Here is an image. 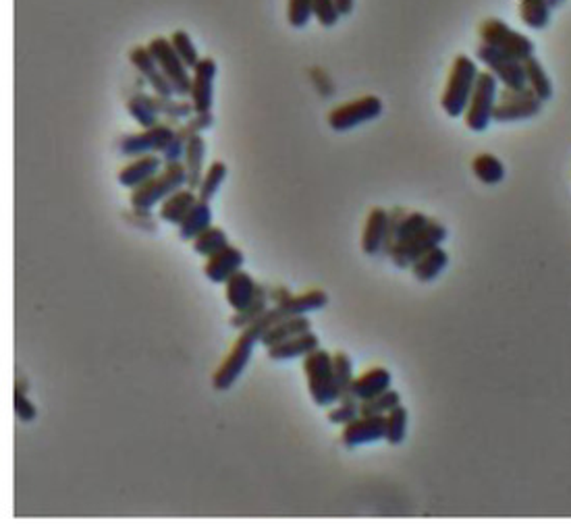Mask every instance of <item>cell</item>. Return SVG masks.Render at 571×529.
Here are the masks:
<instances>
[{
	"label": "cell",
	"instance_id": "cell-48",
	"mask_svg": "<svg viewBox=\"0 0 571 529\" xmlns=\"http://www.w3.org/2000/svg\"><path fill=\"white\" fill-rule=\"evenodd\" d=\"M548 3V6H551V9H555V6H561L563 3H566V0H546Z\"/></svg>",
	"mask_w": 571,
	"mask_h": 529
},
{
	"label": "cell",
	"instance_id": "cell-42",
	"mask_svg": "<svg viewBox=\"0 0 571 529\" xmlns=\"http://www.w3.org/2000/svg\"><path fill=\"white\" fill-rule=\"evenodd\" d=\"M312 5H314V19L322 27H332L339 24L341 15H339L335 0H312Z\"/></svg>",
	"mask_w": 571,
	"mask_h": 529
},
{
	"label": "cell",
	"instance_id": "cell-31",
	"mask_svg": "<svg viewBox=\"0 0 571 529\" xmlns=\"http://www.w3.org/2000/svg\"><path fill=\"white\" fill-rule=\"evenodd\" d=\"M269 301H271V289H266V285H260L258 282V291H256L254 301H251L243 311H235V316L231 318V326L237 330L248 328V326L254 324L258 318L269 309Z\"/></svg>",
	"mask_w": 571,
	"mask_h": 529
},
{
	"label": "cell",
	"instance_id": "cell-5",
	"mask_svg": "<svg viewBox=\"0 0 571 529\" xmlns=\"http://www.w3.org/2000/svg\"><path fill=\"white\" fill-rule=\"evenodd\" d=\"M478 35L482 44H488L501 50L505 54L516 56V59L522 63L537 53V46H534V42L530 38H526V35L516 32L513 27L505 24V21L497 17L484 19L478 27Z\"/></svg>",
	"mask_w": 571,
	"mask_h": 529
},
{
	"label": "cell",
	"instance_id": "cell-43",
	"mask_svg": "<svg viewBox=\"0 0 571 529\" xmlns=\"http://www.w3.org/2000/svg\"><path fill=\"white\" fill-rule=\"evenodd\" d=\"M428 222H430V216H426L424 212H408L399 227V233H397V241H406V239H409L411 235L420 233Z\"/></svg>",
	"mask_w": 571,
	"mask_h": 529
},
{
	"label": "cell",
	"instance_id": "cell-23",
	"mask_svg": "<svg viewBox=\"0 0 571 529\" xmlns=\"http://www.w3.org/2000/svg\"><path fill=\"white\" fill-rule=\"evenodd\" d=\"M206 140L202 135H193L190 142H187L183 164L187 171V187L193 191H198V187L202 183V177H204V162H206Z\"/></svg>",
	"mask_w": 571,
	"mask_h": 529
},
{
	"label": "cell",
	"instance_id": "cell-8",
	"mask_svg": "<svg viewBox=\"0 0 571 529\" xmlns=\"http://www.w3.org/2000/svg\"><path fill=\"white\" fill-rule=\"evenodd\" d=\"M385 106H382V100L379 96H361L356 100H349L341 106H335L329 113V127L332 132H349V129H356L364 122H370L374 119H379Z\"/></svg>",
	"mask_w": 571,
	"mask_h": 529
},
{
	"label": "cell",
	"instance_id": "cell-35",
	"mask_svg": "<svg viewBox=\"0 0 571 529\" xmlns=\"http://www.w3.org/2000/svg\"><path fill=\"white\" fill-rule=\"evenodd\" d=\"M401 405V395L397 390L389 388L385 393L376 395L368 401L359 403V416H387L389 411L399 407Z\"/></svg>",
	"mask_w": 571,
	"mask_h": 529
},
{
	"label": "cell",
	"instance_id": "cell-47",
	"mask_svg": "<svg viewBox=\"0 0 571 529\" xmlns=\"http://www.w3.org/2000/svg\"><path fill=\"white\" fill-rule=\"evenodd\" d=\"M335 5H337V11L341 17L351 15L353 9H356V0H335Z\"/></svg>",
	"mask_w": 571,
	"mask_h": 529
},
{
	"label": "cell",
	"instance_id": "cell-36",
	"mask_svg": "<svg viewBox=\"0 0 571 529\" xmlns=\"http://www.w3.org/2000/svg\"><path fill=\"white\" fill-rule=\"evenodd\" d=\"M408 436V409L399 405V407L391 409L385 416V440L389 445H401Z\"/></svg>",
	"mask_w": 571,
	"mask_h": 529
},
{
	"label": "cell",
	"instance_id": "cell-26",
	"mask_svg": "<svg viewBox=\"0 0 571 529\" xmlns=\"http://www.w3.org/2000/svg\"><path fill=\"white\" fill-rule=\"evenodd\" d=\"M208 227H212V208L211 201L198 200L196 206L190 210V214L185 216L179 224V237L183 241H193L200 233H204Z\"/></svg>",
	"mask_w": 571,
	"mask_h": 529
},
{
	"label": "cell",
	"instance_id": "cell-44",
	"mask_svg": "<svg viewBox=\"0 0 571 529\" xmlns=\"http://www.w3.org/2000/svg\"><path fill=\"white\" fill-rule=\"evenodd\" d=\"M408 210L401 208V206H395L391 212H389V227H387V239H385V248H382V253L385 256H389L393 250V245L397 243V233H399V227L403 219H406Z\"/></svg>",
	"mask_w": 571,
	"mask_h": 529
},
{
	"label": "cell",
	"instance_id": "cell-18",
	"mask_svg": "<svg viewBox=\"0 0 571 529\" xmlns=\"http://www.w3.org/2000/svg\"><path fill=\"white\" fill-rule=\"evenodd\" d=\"M387 227H389V212L385 208L376 206L366 216L364 230H361V250L366 256H379L385 248L387 239Z\"/></svg>",
	"mask_w": 571,
	"mask_h": 529
},
{
	"label": "cell",
	"instance_id": "cell-9",
	"mask_svg": "<svg viewBox=\"0 0 571 529\" xmlns=\"http://www.w3.org/2000/svg\"><path fill=\"white\" fill-rule=\"evenodd\" d=\"M476 59H478L487 71H490L497 77V82L507 90H522L527 88L526 85V69L524 63L516 59V56H509L501 53L488 44H482L476 48Z\"/></svg>",
	"mask_w": 571,
	"mask_h": 529
},
{
	"label": "cell",
	"instance_id": "cell-21",
	"mask_svg": "<svg viewBox=\"0 0 571 529\" xmlns=\"http://www.w3.org/2000/svg\"><path fill=\"white\" fill-rule=\"evenodd\" d=\"M198 191L190 190V187H181L179 191L166 198L161 208H158V219L169 222V224H181V220L190 214V210L196 206L198 201Z\"/></svg>",
	"mask_w": 571,
	"mask_h": 529
},
{
	"label": "cell",
	"instance_id": "cell-12",
	"mask_svg": "<svg viewBox=\"0 0 571 529\" xmlns=\"http://www.w3.org/2000/svg\"><path fill=\"white\" fill-rule=\"evenodd\" d=\"M256 345H258L256 340L245 337L243 332L237 337L225 361H222L212 376V387L216 390H229L237 380H240V376L245 372V367L250 364L251 355H254Z\"/></svg>",
	"mask_w": 571,
	"mask_h": 529
},
{
	"label": "cell",
	"instance_id": "cell-11",
	"mask_svg": "<svg viewBox=\"0 0 571 529\" xmlns=\"http://www.w3.org/2000/svg\"><path fill=\"white\" fill-rule=\"evenodd\" d=\"M177 127L171 125V122L161 121L158 125L150 129H142L140 133H129L119 142V150L123 156L127 158H137L143 154H158V152L166 150V146L172 142L175 137Z\"/></svg>",
	"mask_w": 571,
	"mask_h": 529
},
{
	"label": "cell",
	"instance_id": "cell-25",
	"mask_svg": "<svg viewBox=\"0 0 571 529\" xmlns=\"http://www.w3.org/2000/svg\"><path fill=\"white\" fill-rule=\"evenodd\" d=\"M449 266V253H447L440 245L432 248L430 251H426L422 258H418L414 264H411V274H414L416 280L420 282H432L443 274L445 268Z\"/></svg>",
	"mask_w": 571,
	"mask_h": 529
},
{
	"label": "cell",
	"instance_id": "cell-20",
	"mask_svg": "<svg viewBox=\"0 0 571 529\" xmlns=\"http://www.w3.org/2000/svg\"><path fill=\"white\" fill-rule=\"evenodd\" d=\"M320 347V338L314 335L312 330L301 332V335H295L291 338L283 340V343L269 347V358L274 361H287L295 358H306L308 353L316 351Z\"/></svg>",
	"mask_w": 571,
	"mask_h": 529
},
{
	"label": "cell",
	"instance_id": "cell-22",
	"mask_svg": "<svg viewBox=\"0 0 571 529\" xmlns=\"http://www.w3.org/2000/svg\"><path fill=\"white\" fill-rule=\"evenodd\" d=\"M256 291H258V282L254 280L251 274L243 270L235 272L233 277L225 282V297H227L229 306L235 311H243L245 308H248L250 303L254 301Z\"/></svg>",
	"mask_w": 571,
	"mask_h": 529
},
{
	"label": "cell",
	"instance_id": "cell-24",
	"mask_svg": "<svg viewBox=\"0 0 571 529\" xmlns=\"http://www.w3.org/2000/svg\"><path fill=\"white\" fill-rule=\"evenodd\" d=\"M308 330H312V322L308 320L306 314L289 316V318H283V320H279L274 326H271V328L264 332L260 345H264L266 349H269V347L283 343V340L291 338L295 335H301V332H308Z\"/></svg>",
	"mask_w": 571,
	"mask_h": 529
},
{
	"label": "cell",
	"instance_id": "cell-32",
	"mask_svg": "<svg viewBox=\"0 0 571 529\" xmlns=\"http://www.w3.org/2000/svg\"><path fill=\"white\" fill-rule=\"evenodd\" d=\"M551 13L546 0H519V17L530 30H545L551 24Z\"/></svg>",
	"mask_w": 571,
	"mask_h": 529
},
{
	"label": "cell",
	"instance_id": "cell-7",
	"mask_svg": "<svg viewBox=\"0 0 571 529\" xmlns=\"http://www.w3.org/2000/svg\"><path fill=\"white\" fill-rule=\"evenodd\" d=\"M148 48L152 56H154L158 67L164 73V77L169 79V83L172 85V92L179 98H190L192 93V73L190 67L181 61V56L172 50L171 40L164 38V35H156L148 42Z\"/></svg>",
	"mask_w": 571,
	"mask_h": 529
},
{
	"label": "cell",
	"instance_id": "cell-39",
	"mask_svg": "<svg viewBox=\"0 0 571 529\" xmlns=\"http://www.w3.org/2000/svg\"><path fill=\"white\" fill-rule=\"evenodd\" d=\"M359 416V401L353 395H347V397H341L339 401L332 405L330 411H329V422L330 424H337V426H345L353 422Z\"/></svg>",
	"mask_w": 571,
	"mask_h": 529
},
{
	"label": "cell",
	"instance_id": "cell-14",
	"mask_svg": "<svg viewBox=\"0 0 571 529\" xmlns=\"http://www.w3.org/2000/svg\"><path fill=\"white\" fill-rule=\"evenodd\" d=\"M129 63H132L137 73L143 77V82L154 90L156 96H175L172 85L169 83V79L164 77L161 67H158V63L154 56H152L148 46H133L129 50Z\"/></svg>",
	"mask_w": 571,
	"mask_h": 529
},
{
	"label": "cell",
	"instance_id": "cell-1",
	"mask_svg": "<svg viewBox=\"0 0 571 529\" xmlns=\"http://www.w3.org/2000/svg\"><path fill=\"white\" fill-rule=\"evenodd\" d=\"M181 187H187V171L183 161L166 162L156 177L132 190L129 201H132L135 214H150L152 208L162 204L169 195L179 191Z\"/></svg>",
	"mask_w": 571,
	"mask_h": 529
},
{
	"label": "cell",
	"instance_id": "cell-29",
	"mask_svg": "<svg viewBox=\"0 0 571 529\" xmlns=\"http://www.w3.org/2000/svg\"><path fill=\"white\" fill-rule=\"evenodd\" d=\"M524 69H526L527 88L537 93L542 103H548V100L553 98V82H551V77L546 75L542 63L537 59V56H530V59L524 61Z\"/></svg>",
	"mask_w": 571,
	"mask_h": 529
},
{
	"label": "cell",
	"instance_id": "cell-3",
	"mask_svg": "<svg viewBox=\"0 0 571 529\" xmlns=\"http://www.w3.org/2000/svg\"><path fill=\"white\" fill-rule=\"evenodd\" d=\"M303 374H306L308 390L318 407H332L339 401V388L332 369V353L322 347L303 358Z\"/></svg>",
	"mask_w": 571,
	"mask_h": 529
},
{
	"label": "cell",
	"instance_id": "cell-27",
	"mask_svg": "<svg viewBox=\"0 0 571 529\" xmlns=\"http://www.w3.org/2000/svg\"><path fill=\"white\" fill-rule=\"evenodd\" d=\"M127 113L132 114V119L142 129H150L161 122V114H158L154 104V93H152V96L143 92L133 93V96L127 100Z\"/></svg>",
	"mask_w": 571,
	"mask_h": 529
},
{
	"label": "cell",
	"instance_id": "cell-19",
	"mask_svg": "<svg viewBox=\"0 0 571 529\" xmlns=\"http://www.w3.org/2000/svg\"><path fill=\"white\" fill-rule=\"evenodd\" d=\"M391 382H393V376L387 367H382V366L368 367L364 374H359L353 378L351 395L356 397L359 403L368 401V398H372L391 388Z\"/></svg>",
	"mask_w": 571,
	"mask_h": 529
},
{
	"label": "cell",
	"instance_id": "cell-15",
	"mask_svg": "<svg viewBox=\"0 0 571 529\" xmlns=\"http://www.w3.org/2000/svg\"><path fill=\"white\" fill-rule=\"evenodd\" d=\"M379 440H385V416H358L353 422L343 426L341 442L347 448Z\"/></svg>",
	"mask_w": 571,
	"mask_h": 529
},
{
	"label": "cell",
	"instance_id": "cell-40",
	"mask_svg": "<svg viewBox=\"0 0 571 529\" xmlns=\"http://www.w3.org/2000/svg\"><path fill=\"white\" fill-rule=\"evenodd\" d=\"M314 19L312 0H289L287 3V21L295 30H303Z\"/></svg>",
	"mask_w": 571,
	"mask_h": 529
},
{
	"label": "cell",
	"instance_id": "cell-45",
	"mask_svg": "<svg viewBox=\"0 0 571 529\" xmlns=\"http://www.w3.org/2000/svg\"><path fill=\"white\" fill-rule=\"evenodd\" d=\"M13 409H15V416L21 422H34L38 417V407L27 398L25 393H21V388H15V395H13Z\"/></svg>",
	"mask_w": 571,
	"mask_h": 529
},
{
	"label": "cell",
	"instance_id": "cell-38",
	"mask_svg": "<svg viewBox=\"0 0 571 529\" xmlns=\"http://www.w3.org/2000/svg\"><path fill=\"white\" fill-rule=\"evenodd\" d=\"M169 40H171L172 50L181 56V61H183L190 69L196 67V64L200 63V54H198L196 44H193V40L190 38V34L183 30H175L169 35Z\"/></svg>",
	"mask_w": 571,
	"mask_h": 529
},
{
	"label": "cell",
	"instance_id": "cell-46",
	"mask_svg": "<svg viewBox=\"0 0 571 529\" xmlns=\"http://www.w3.org/2000/svg\"><path fill=\"white\" fill-rule=\"evenodd\" d=\"M187 142H190V140H185L183 135H179V133L175 132V137H172V142L169 143V146H166V150L161 154L164 164H166V162H181V161H183Z\"/></svg>",
	"mask_w": 571,
	"mask_h": 529
},
{
	"label": "cell",
	"instance_id": "cell-37",
	"mask_svg": "<svg viewBox=\"0 0 571 529\" xmlns=\"http://www.w3.org/2000/svg\"><path fill=\"white\" fill-rule=\"evenodd\" d=\"M332 369H335V380L339 388V398L351 395V382L353 376V361L345 351L332 353Z\"/></svg>",
	"mask_w": 571,
	"mask_h": 529
},
{
	"label": "cell",
	"instance_id": "cell-10",
	"mask_svg": "<svg viewBox=\"0 0 571 529\" xmlns=\"http://www.w3.org/2000/svg\"><path fill=\"white\" fill-rule=\"evenodd\" d=\"M542 100L530 88L498 92L493 121L497 122H517L538 117L542 111Z\"/></svg>",
	"mask_w": 571,
	"mask_h": 529
},
{
	"label": "cell",
	"instance_id": "cell-28",
	"mask_svg": "<svg viewBox=\"0 0 571 529\" xmlns=\"http://www.w3.org/2000/svg\"><path fill=\"white\" fill-rule=\"evenodd\" d=\"M154 104H156L158 114L164 117L166 122H171V125H175V127H179V121H187L193 113H196L192 100L179 98V96H156L154 93Z\"/></svg>",
	"mask_w": 571,
	"mask_h": 529
},
{
	"label": "cell",
	"instance_id": "cell-6",
	"mask_svg": "<svg viewBox=\"0 0 571 529\" xmlns=\"http://www.w3.org/2000/svg\"><path fill=\"white\" fill-rule=\"evenodd\" d=\"M447 235H449V230H447L445 224L438 222L437 219H430V222L426 224L420 233L411 235L406 241H397L391 253H389V258H391V262L397 268L406 270V268H411L418 258H422L426 251L443 243Z\"/></svg>",
	"mask_w": 571,
	"mask_h": 529
},
{
	"label": "cell",
	"instance_id": "cell-16",
	"mask_svg": "<svg viewBox=\"0 0 571 529\" xmlns=\"http://www.w3.org/2000/svg\"><path fill=\"white\" fill-rule=\"evenodd\" d=\"M243 262H245L243 251L229 243L225 250H221L219 253H214V256L206 258L204 274L208 280L216 282V285H225V282L233 277L235 272L241 270Z\"/></svg>",
	"mask_w": 571,
	"mask_h": 529
},
{
	"label": "cell",
	"instance_id": "cell-33",
	"mask_svg": "<svg viewBox=\"0 0 571 529\" xmlns=\"http://www.w3.org/2000/svg\"><path fill=\"white\" fill-rule=\"evenodd\" d=\"M229 245V237L225 230L221 227H208L204 233H200L196 239L192 241L193 251L198 253L202 258H211L214 253H219L221 250H225Z\"/></svg>",
	"mask_w": 571,
	"mask_h": 529
},
{
	"label": "cell",
	"instance_id": "cell-2",
	"mask_svg": "<svg viewBox=\"0 0 571 529\" xmlns=\"http://www.w3.org/2000/svg\"><path fill=\"white\" fill-rule=\"evenodd\" d=\"M478 75L480 69L476 61L469 59L468 54L455 56L449 77H447L445 92L440 96V108L447 113V117H464L469 96H472L474 85L478 82Z\"/></svg>",
	"mask_w": 571,
	"mask_h": 529
},
{
	"label": "cell",
	"instance_id": "cell-13",
	"mask_svg": "<svg viewBox=\"0 0 571 529\" xmlns=\"http://www.w3.org/2000/svg\"><path fill=\"white\" fill-rule=\"evenodd\" d=\"M219 73V64L212 56L200 59L196 67L192 69V93L190 100L196 113H211L214 103V79Z\"/></svg>",
	"mask_w": 571,
	"mask_h": 529
},
{
	"label": "cell",
	"instance_id": "cell-41",
	"mask_svg": "<svg viewBox=\"0 0 571 529\" xmlns=\"http://www.w3.org/2000/svg\"><path fill=\"white\" fill-rule=\"evenodd\" d=\"M214 125V114L211 113H193L190 119H187L183 125L177 127V133L183 135L185 140H192L193 135H202L206 129H211Z\"/></svg>",
	"mask_w": 571,
	"mask_h": 529
},
{
	"label": "cell",
	"instance_id": "cell-34",
	"mask_svg": "<svg viewBox=\"0 0 571 529\" xmlns=\"http://www.w3.org/2000/svg\"><path fill=\"white\" fill-rule=\"evenodd\" d=\"M225 179H227V164L222 161L211 162V166L204 171V177H202V183L198 187V198L202 201H211L214 195L221 191Z\"/></svg>",
	"mask_w": 571,
	"mask_h": 529
},
{
	"label": "cell",
	"instance_id": "cell-17",
	"mask_svg": "<svg viewBox=\"0 0 571 529\" xmlns=\"http://www.w3.org/2000/svg\"><path fill=\"white\" fill-rule=\"evenodd\" d=\"M162 166L164 161L158 154L137 156L127 166H123L117 175V181L123 187H127V190H135V187L143 185L152 177H156L158 172L162 171Z\"/></svg>",
	"mask_w": 571,
	"mask_h": 529
},
{
	"label": "cell",
	"instance_id": "cell-4",
	"mask_svg": "<svg viewBox=\"0 0 571 529\" xmlns=\"http://www.w3.org/2000/svg\"><path fill=\"white\" fill-rule=\"evenodd\" d=\"M498 98V82L490 71H480L478 82L474 85L472 96H469L468 108L464 113L466 127L474 133L487 132L490 122H493L495 106Z\"/></svg>",
	"mask_w": 571,
	"mask_h": 529
},
{
	"label": "cell",
	"instance_id": "cell-30",
	"mask_svg": "<svg viewBox=\"0 0 571 529\" xmlns=\"http://www.w3.org/2000/svg\"><path fill=\"white\" fill-rule=\"evenodd\" d=\"M472 172L484 185H498L505 179V164L495 154L480 152L472 161Z\"/></svg>",
	"mask_w": 571,
	"mask_h": 529
}]
</instances>
